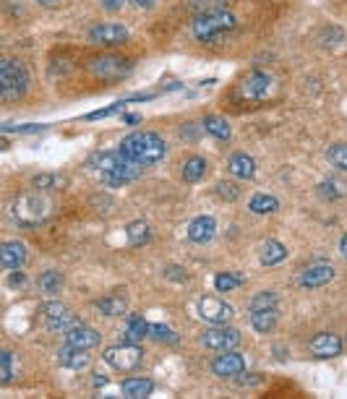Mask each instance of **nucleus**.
<instances>
[{
    "mask_svg": "<svg viewBox=\"0 0 347 399\" xmlns=\"http://www.w3.org/2000/svg\"><path fill=\"white\" fill-rule=\"evenodd\" d=\"M121 152L128 157L131 162H138V165H154L167 157V144L160 133L154 131H136V133H128V136L121 141Z\"/></svg>",
    "mask_w": 347,
    "mask_h": 399,
    "instance_id": "f257e3e1",
    "label": "nucleus"
},
{
    "mask_svg": "<svg viewBox=\"0 0 347 399\" xmlns=\"http://www.w3.org/2000/svg\"><path fill=\"white\" fill-rule=\"evenodd\" d=\"M53 207H55L53 199L45 193H26V196L13 201V217L24 227H37V224L48 222L50 214H53Z\"/></svg>",
    "mask_w": 347,
    "mask_h": 399,
    "instance_id": "f03ea898",
    "label": "nucleus"
},
{
    "mask_svg": "<svg viewBox=\"0 0 347 399\" xmlns=\"http://www.w3.org/2000/svg\"><path fill=\"white\" fill-rule=\"evenodd\" d=\"M29 89V71L21 60L6 58L0 63V97L3 99H18Z\"/></svg>",
    "mask_w": 347,
    "mask_h": 399,
    "instance_id": "7ed1b4c3",
    "label": "nucleus"
},
{
    "mask_svg": "<svg viewBox=\"0 0 347 399\" xmlns=\"http://www.w3.org/2000/svg\"><path fill=\"white\" fill-rule=\"evenodd\" d=\"M230 29H235V16L230 11H206L191 24V32L199 42H214Z\"/></svg>",
    "mask_w": 347,
    "mask_h": 399,
    "instance_id": "20e7f679",
    "label": "nucleus"
},
{
    "mask_svg": "<svg viewBox=\"0 0 347 399\" xmlns=\"http://www.w3.org/2000/svg\"><path fill=\"white\" fill-rule=\"evenodd\" d=\"M202 344L204 347H209V350H217V352H225V350H235L238 344H241V332L238 329H230V327H217L206 329L202 334Z\"/></svg>",
    "mask_w": 347,
    "mask_h": 399,
    "instance_id": "39448f33",
    "label": "nucleus"
},
{
    "mask_svg": "<svg viewBox=\"0 0 347 399\" xmlns=\"http://www.w3.org/2000/svg\"><path fill=\"white\" fill-rule=\"evenodd\" d=\"M105 360L115 371H133L136 366H141V347L133 342H123L105 350Z\"/></svg>",
    "mask_w": 347,
    "mask_h": 399,
    "instance_id": "423d86ee",
    "label": "nucleus"
},
{
    "mask_svg": "<svg viewBox=\"0 0 347 399\" xmlns=\"http://www.w3.org/2000/svg\"><path fill=\"white\" fill-rule=\"evenodd\" d=\"M42 316H45V327L55 334H65L68 329L76 327V319L68 305L63 303H45L42 305Z\"/></svg>",
    "mask_w": 347,
    "mask_h": 399,
    "instance_id": "0eeeda50",
    "label": "nucleus"
},
{
    "mask_svg": "<svg viewBox=\"0 0 347 399\" xmlns=\"http://www.w3.org/2000/svg\"><path fill=\"white\" fill-rule=\"evenodd\" d=\"M199 316L209 324H227L235 316V308L217 295H204L199 300Z\"/></svg>",
    "mask_w": 347,
    "mask_h": 399,
    "instance_id": "6e6552de",
    "label": "nucleus"
},
{
    "mask_svg": "<svg viewBox=\"0 0 347 399\" xmlns=\"http://www.w3.org/2000/svg\"><path fill=\"white\" fill-rule=\"evenodd\" d=\"M128 29L121 24H97L89 29V40L99 48H118L128 42Z\"/></svg>",
    "mask_w": 347,
    "mask_h": 399,
    "instance_id": "1a4fd4ad",
    "label": "nucleus"
},
{
    "mask_svg": "<svg viewBox=\"0 0 347 399\" xmlns=\"http://www.w3.org/2000/svg\"><path fill=\"white\" fill-rule=\"evenodd\" d=\"M272 87H275V79H272L269 73L250 71L248 76L241 81V97L243 99H264V97H269Z\"/></svg>",
    "mask_w": 347,
    "mask_h": 399,
    "instance_id": "9d476101",
    "label": "nucleus"
},
{
    "mask_svg": "<svg viewBox=\"0 0 347 399\" xmlns=\"http://www.w3.org/2000/svg\"><path fill=\"white\" fill-rule=\"evenodd\" d=\"M131 71V63L121 55H102L92 60V73L99 79H121Z\"/></svg>",
    "mask_w": 347,
    "mask_h": 399,
    "instance_id": "9b49d317",
    "label": "nucleus"
},
{
    "mask_svg": "<svg viewBox=\"0 0 347 399\" xmlns=\"http://www.w3.org/2000/svg\"><path fill=\"white\" fill-rule=\"evenodd\" d=\"M211 371L219 378H235V376H241L246 371V360H243L241 352L225 350L222 355H217V358L211 360Z\"/></svg>",
    "mask_w": 347,
    "mask_h": 399,
    "instance_id": "f8f14e48",
    "label": "nucleus"
},
{
    "mask_svg": "<svg viewBox=\"0 0 347 399\" xmlns=\"http://www.w3.org/2000/svg\"><path fill=\"white\" fill-rule=\"evenodd\" d=\"M331 280H334V266H329V263H314V266L303 269L298 277L300 288H306V290L324 288V285H329Z\"/></svg>",
    "mask_w": 347,
    "mask_h": 399,
    "instance_id": "ddd939ff",
    "label": "nucleus"
},
{
    "mask_svg": "<svg viewBox=\"0 0 347 399\" xmlns=\"http://www.w3.org/2000/svg\"><path fill=\"white\" fill-rule=\"evenodd\" d=\"M141 173H144V165L126 160L123 165H118V168L110 170V173H102V175H105L107 185H115V188H118V185H126V183H133V180H138V177H141Z\"/></svg>",
    "mask_w": 347,
    "mask_h": 399,
    "instance_id": "4468645a",
    "label": "nucleus"
},
{
    "mask_svg": "<svg viewBox=\"0 0 347 399\" xmlns=\"http://www.w3.org/2000/svg\"><path fill=\"white\" fill-rule=\"evenodd\" d=\"M311 352L319 355V358H334L342 352V339L339 334H331V332H321L311 339Z\"/></svg>",
    "mask_w": 347,
    "mask_h": 399,
    "instance_id": "2eb2a0df",
    "label": "nucleus"
},
{
    "mask_svg": "<svg viewBox=\"0 0 347 399\" xmlns=\"http://www.w3.org/2000/svg\"><path fill=\"white\" fill-rule=\"evenodd\" d=\"M89 350H84V347H73V344H65L63 350L57 352V363L68 371H84V368L89 366Z\"/></svg>",
    "mask_w": 347,
    "mask_h": 399,
    "instance_id": "dca6fc26",
    "label": "nucleus"
},
{
    "mask_svg": "<svg viewBox=\"0 0 347 399\" xmlns=\"http://www.w3.org/2000/svg\"><path fill=\"white\" fill-rule=\"evenodd\" d=\"M99 332L92 327H73L65 332V344H73V347H84V350H92L99 344Z\"/></svg>",
    "mask_w": 347,
    "mask_h": 399,
    "instance_id": "f3484780",
    "label": "nucleus"
},
{
    "mask_svg": "<svg viewBox=\"0 0 347 399\" xmlns=\"http://www.w3.org/2000/svg\"><path fill=\"white\" fill-rule=\"evenodd\" d=\"M26 261V246L21 240H9L0 246V263L3 269H18Z\"/></svg>",
    "mask_w": 347,
    "mask_h": 399,
    "instance_id": "a211bd4d",
    "label": "nucleus"
},
{
    "mask_svg": "<svg viewBox=\"0 0 347 399\" xmlns=\"http://www.w3.org/2000/svg\"><path fill=\"white\" fill-rule=\"evenodd\" d=\"M217 232V222L214 217H196L194 222L188 224V240L191 243H209Z\"/></svg>",
    "mask_w": 347,
    "mask_h": 399,
    "instance_id": "6ab92c4d",
    "label": "nucleus"
},
{
    "mask_svg": "<svg viewBox=\"0 0 347 399\" xmlns=\"http://www.w3.org/2000/svg\"><path fill=\"white\" fill-rule=\"evenodd\" d=\"M227 168H230V175L241 177V180H248V177L256 175V162H253V157H250V154H243V152L233 154Z\"/></svg>",
    "mask_w": 347,
    "mask_h": 399,
    "instance_id": "aec40b11",
    "label": "nucleus"
},
{
    "mask_svg": "<svg viewBox=\"0 0 347 399\" xmlns=\"http://www.w3.org/2000/svg\"><path fill=\"white\" fill-rule=\"evenodd\" d=\"M144 337H149V324H146V319L138 316V313H131L128 324H126V332H123V342L138 344Z\"/></svg>",
    "mask_w": 347,
    "mask_h": 399,
    "instance_id": "412c9836",
    "label": "nucleus"
},
{
    "mask_svg": "<svg viewBox=\"0 0 347 399\" xmlns=\"http://www.w3.org/2000/svg\"><path fill=\"white\" fill-rule=\"evenodd\" d=\"M99 313H105V316H121L126 313L128 308V297L121 295V293H115V295H107V297H99L97 303H94Z\"/></svg>",
    "mask_w": 347,
    "mask_h": 399,
    "instance_id": "4be33fe9",
    "label": "nucleus"
},
{
    "mask_svg": "<svg viewBox=\"0 0 347 399\" xmlns=\"http://www.w3.org/2000/svg\"><path fill=\"white\" fill-rule=\"evenodd\" d=\"M204 131L217 138V141H230V136H233L230 123L225 118H219V115H206L204 118Z\"/></svg>",
    "mask_w": 347,
    "mask_h": 399,
    "instance_id": "5701e85b",
    "label": "nucleus"
},
{
    "mask_svg": "<svg viewBox=\"0 0 347 399\" xmlns=\"http://www.w3.org/2000/svg\"><path fill=\"white\" fill-rule=\"evenodd\" d=\"M287 258V248L280 243V240H267L261 246V263L264 266H275V263L285 261Z\"/></svg>",
    "mask_w": 347,
    "mask_h": 399,
    "instance_id": "b1692460",
    "label": "nucleus"
},
{
    "mask_svg": "<svg viewBox=\"0 0 347 399\" xmlns=\"http://www.w3.org/2000/svg\"><path fill=\"white\" fill-rule=\"evenodd\" d=\"M128 160L126 154L118 149V152H102V154H94L89 160V165L92 168H97V170H102V173H110V170H115L118 165H123V162Z\"/></svg>",
    "mask_w": 347,
    "mask_h": 399,
    "instance_id": "393cba45",
    "label": "nucleus"
},
{
    "mask_svg": "<svg viewBox=\"0 0 347 399\" xmlns=\"http://www.w3.org/2000/svg\"><path fill=\"white\" fill-rule=\"evenodd\" d=\"M154 391V381L152 378H128V381H123V394L131 399H141V397H149Z\"/></svg>",
    "mask_w": 347,
    "mask_h": 399,
    "instance_id": "a878e982",
    "label": "nucleus"
},
{
    "mask_svg": "<svg viewBox=\"0 0 347 399\" xmlns=\"http://www.w3.org/2000/svg\"><path fill=\"white\" fill-rule=\"evenodd\" d=\"M277 324V308H267V311H250V327L256 329L258 334L272 332Z\"/></svg>",
    "mask_w": 347,
    "mask_h": 399,
    "instance_id": "bb28decb",
    "label": "nucleus"
},
{
    "mask_svg": "<svg viewBox=\"0 0 347 399\" xmlns=\"http://www.w3.org/2000/svg\"><path fill=\"white\" fill-rule=\"evenodd\" d=\"M206 175V160L204 157H188L183 162V180L186 183H199Z\"/></svg>",
    "mask_w": 347,
    "mask_h": 399,
    "instance_id": "cd10ccee",
    "label": "nucleus"
},
{
    "mask_svg": "<svg viewBox=\"0 0 347 399\" xmlns=\"http://www.w3.org/2000/svg\"><path fill=\"white\" fill-rule=\"evenodd\" d=\"M126 235H128L131 246H144V243H149V238H152V227H149L144 219H136V222H131L128 227H126Z\"/></svg>",
    "mask_w": 347,
    "mask_h": 399,
    "instance_id": "c85d7f7f",
    "label": "nucleus"
},
{
    "mask_svg": "<svg viewBox=\"0 0 347 399\" xmlns=\"http://www.w3.org/2000/svg\"><path fill=\"white\" fill-rule=\"evenodd\" d=\"M248 209L253 214H272V212L280 209V201H277L275 196H267V193H256V196L250 199Z\"/></svg>",
    "mask_w": 347,
    "mask_h": 399,
    "instance_id": "c756f323",
    "label": "nucleus"
},
{
    "mask_svg": "<svg viewBox=\"0 0 347 399\" xmlns=\"http://www.w3.org/2000/svg\"><path fill=\"white\" fill-rule=\"evenodd\" d=\"M277 303H280V297H277L275 290H261L250 297L248 311H267V308H277Z\"/></svg>",
    "mask_w": 347,
    "mask_h": 399,
    "instance_id": "7c9ffc66",
    "label": "nucleus"
},
{
    "mask_svg": "<svg viewBox=\"0 0 347 399\" xmlns=\"http://www.w3.org/2000/svg\"><path fill=\"white\" fill-rule=\"evenodd\" d=\"M40 290L42 293H60L63 290V274L57 272V269H48V272H42L40 277Z\"/></svg>",
    "mask_w": 347,
    "mask_h": 399,
    "instance_id": "2f4dec72",
    "label": "nucleus"
},
{
    "mask_svg": "<svg viewBox=\"0 0 347 399\" xmlns=\"http://www.w3.org/2000/svg\"><path fill=\"white\" fill-rule=\"evenodd\" d=\"M149 337L162 344H178L180 342V337L170 327H165V324H149Z\"/></svg>",
    "mask_w": 347,
    "mask_h": 399,
    "instance_id": "473e14b6",
    "label": "nucleus"
},
{
    "mask_svg": "<svg viewBox=\"0 0 347 399\" xmlns=\"http://www.w3.org/2000/svg\"><path fill=\"white\" fill-rule=\"evenodd\" d=\"M326 160H329L337 170L347 173V144H334V146H329V152H326Z\"/></svg>",
    "mask_w": 347,
    "mask_h": 399,
    "instance_id": "72a5a7b5",
    "label": "nucleus"
},
{
    "mask_svg": "<svg viewBox=\"0 0 347 399\" xmlns=\"http://www.w3.org/2000/svg\"><path fill=\"white\" fill-rule=\"evenodd\" d=\"M214 285H217L219 293H233V290L241 288L243 280H241V277H238V274L222 272V274H217V280H214Z\"/></svg>",
    "mask_w": 347,
    "mask_h": 399,
    "instance_id": "f704fd0d",
    "label": "nucleus"
},
{
    "mask_svg": "<svg viewBox=\"0 0 347 399\" xmlns=\"http://www.w3.org/2000/svg\"><path fill=\"white\" fill-rule=\"evenodd\" d=\"M319 196L326 201L339 199V196H345V185L337 183V180H324V183L319 185Z\"/></svg>",
    "mask_w": 347,
    "mask_h": 399,
    "instance_id": "c9c22d12",
    "label": "nucleus"
},
{
    "mask_svg": "<svg viewBox=\"0 0 347 399\" xmlns=\"http://www.w3.org/2000/svg\"><path fill=\"white\" fill-rule=\"evenodd\" d=\"M32 183H34V188H40V191H53V188H63L65 177H60V175H37Z\"/></svg>",
    "mask_w": 347,
    "mask_h": 399,
    "instance_id": "e433bc0d",
    "label": "nucleus"
},
{
    "mask_svg": "<svg viewBox=\"0 0 347 399\" xmlns=\"http://www.w3.org/2000/svg\"><path fill=\"white\" fill-rule=\"evenodd\" d=\"M214 193H217L222 201H235L238 196H241V188H238L235 183H230V180H219Z\"/></svg>",
    "mask_w": 347,
    "mask_h": 399,
    "instance_id": "4c0bfd02",
    "label": "nucleus"
},
{
    "mask_svg": "<svg viewBox=\"0 0 347 399\" xmlns=\"http://www.w3.org/2000/svg\"><path fill=\"white\" fill-rule=\"evenodd\" d=\"M230 0H188V6L194 11H202V13H206V11H222V6H227Z\"/></svg>",
    "mask_w": 347,
    "mask_h": 399,
    "instance_id": "58836bf2",
    "label": "nucleus"
},
{
    "mask_svg": "<svg viewBox=\"0 0 347 399\" xmlns=\"http://www.w3.org/2000/svg\"><path fill=\"white\" fill-rule=\"evenodd\" d=\"M0 366H3V371H0V376H3V383H9L11 378H13V352H11V350L0 352Z\"/></svg>",
    "mask_w": 347,
    "mask_h": 399,
    "instance_id": "ea45409f",
    "label": "nucleus"
},
{
    "mask_svg": "<svg viewBox=\"0 0 347 399\" xmlns=\"http://www.w3.org/2000/svg\"><path fill=\"white\" fill-rule=\"evenodd\" d=\"M126 104H128V99H126V102H115V104H110V107H105V110L89 112V115H87V118H89V120L110 118V115H115V112H118V110H123V107H126Z\"/></svg>",
    "mask_w": 347,
    "mask_h": 399,
    "instance_id": "a19ab883",
    "label": "nucleus"
},
{
    "mask_svg": "<svg viewBox=\"0 0 347 399\" xmlns=\"http://www.w3.org/2000/svg\"><path fill=\"white\" fill-rule=\"evenodd\" d=\"M165 277H170V280H178V282L188 280V274H183L180 266H165Z\"/></svg>",
    "mask_w": 347,
    "mask_h": 399,
    "instance_id": "79ce46f5",
    "label": "nucleus"
},
{
    "mask_svg": "<svg viewBox=\"0 0 347 399\" xmlns=\"http://www.w3.org/2000/svg\"><path fill=\"white\" fill-rule=\"evenodd\" d=\"M9 285H11V288H24V285H26V274L24 272H13L9 277Z\"/></svg>",
    "mask_w": 347,
    "mask_h": 399,
    "instance_id": "37998d69",
    "label": "nucleus"
},
{
    "mask_svg": "<svg viewBox=\"0 0 347 399\" xmlns=\"http://www.w3.org/2000/svg\"><path fill=\"white\" fill-rule=\"evenodd\" d=\"M102 6H105L107 11H121L123 6H126V0H102Z\"/></svg>",
    "mask_w": 347,
    "mask_h": 399,
    "instance_id": "c03bdc74",
    "label": "nucleus"
},
{
    "mask_svg": "<svg viewBox=\"0 0 347 399\" xmlns=\"http://www.w3.org/2000/svg\"><path fill=\"white\" fill-rule=\"evenodd\" d=\"M136 9H154L157 6V0H131Z\"/></svg>",
    "mask_w": 347,
    "mask_h": 399,
    "instance_id": "a18cd8bd",
    "label": "nucleus"
},
{
    "mask_svg": "<svg viewBox=\"0 0 347 399\" xmlns=\"http://www.w3.org/2000/svg\"><path fill=\"white\" fill-rule=\"evenodd\" d=\"M37 3H40V6H48V9H53V6H57L60 0H37Z\"/></svg>",
    "mask_w": 347,
    "mask_h": 399,
    "instance_id": "49530a36",
    "label": "nucleus"
},
{
    "mask_svg": "<svg viewBox=\"0 0 347 399\" xmlns=\"http://www.w3.org/2000/svg\"><path fill=\"white\" fill-rule=\"evenodd\" d=\"M123 120H126V123H138L141 118H138V115H123Z\"/></svg>",
    "mask_w": 347,
    "mask_h": 399,
    "instance_id": "de8ad7c7",
    "label": "nucleus"
},
{
    "mask_svg": "<svg viewBox=\"0 0 347 399\" xmlns=\"http://www.w3.org/2000/svg\"><path fill=\"white\" fill-rule=\"evenodd\" d=\"M339 251H342V256H345V258H347V235H345V238H342V246H339Z\"/></svg>",
    "mask_w": 347,
    "mask_h": 399,
    "instance_id": "09e8293b",
    "label": "nucleus"
}]
</instances>
